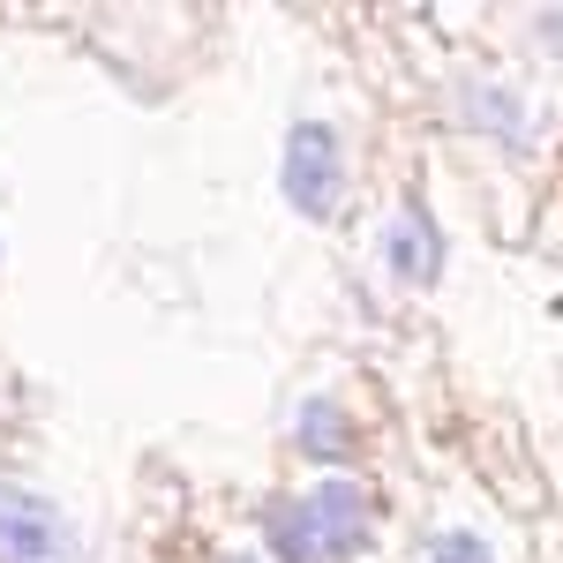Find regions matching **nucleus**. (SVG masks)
<instances>
[{"instance_id": "f257e3e1", "label": "nucleus", "mask_w": 563, "mask_h": 563, "mask_svg": "<svg viewBox=\"0 0 563 563\" xmlns=\"http://www.w3.org/2000/svg\"><path fill=\"white\" fill-rule=\"evenodd\" d=\"M368 526H376L368 488L361 481H339V474L316 481L294 504H271L263 511V533H271V549L286 563H353L368 549Z\"/></svg>"}, {"instance_id": "f03ea898", "label": "nucleus", "mask_w": 563, "mask_h": 563, "mask_svg": "<svg viewBox=\"0 0 563 563\" xmlns=\"http://www.w3.org/2000/svg\"><path fill=\"white\" fill-rule=\"evenodd\" d=\"M0 563H84V541L38 488L0 481Z\"/></svg>"}, {"instance_id": "7ed1b4c3", "label": "nucleus", "mask_w": 563, "mask_h": 563, "mask_svg": "<svg viewBox=\"0 0 563 563\" xmlns=\"http://www.w3.org/2000/svg\"><path fill=\"white\" fill-rule=\"evenodd\" d=\"M346 196V158H339V129L331 121H301L286 135V203L301 218H331Z\"/></svg>"}, {"instance_id": "20e7f679", "label": "nucleus", "mask_w": 563, "mask_h": 563, "mask_svg": "<svg viewBox=\"0 0 563 563\" xmlns=\"http://www.w3.org/2000/svg\"><path fill=\"white\" fill-rule=\"evenodd\" d=\"M384 263L406 278V286H435V278H443V233H435V218L421 211V203H406V211L390 218Z\"/></svg>"}, {"instance_id": "39448f33", "label": "nucleus", "mask_w": 563, "mask_h": 563, "mask_svg": "<svg viewBox=\"0 0 563 563\" xmlns=\"http://www.w3.org/2000/svg\"><path fill=\"white\" fill-rule=\"evenodd\" d=\"M459 106H466V121H474V129L504 135L511 151H519L526 135H533V121H526V106H519V98H511L504 84H488V76H474V84H459Z\"/></svg>"}, {"instance_id": "423d86ee", "label": "nucleus", "mask_w": 563, "mask_h": 563, "mask_svg": "<svg viewBox=\"0 0 563 563\" xmlns=\"http://www.w3.org/2000/svg\"><path fill=\"white\" fill-rule=\"evenodd\" d=\"M294 443H301L308 459L339 466V459L353 451V429L339 421V406H331V398H316V406H301V421H294Z\"/></svg>"}, {"instance_id": "0eeeda50", "label": "nucleus", "mask_w": 563, "mask_h": 563, "mask_svg": "<svg viewBox=\"0 0 563 563\" xmlns=\"http://www.w3.org/2000/svg\"><path fill=\"white\" fill-rule=\"evenodd\" d=\"M429 563H496V549H488L481 533H466V526H451V533L429 541Z\"/></svg>"}, {"instance_id": "6e6552de", "label": "nucleus", "mask_w": 563, "mask_h": 563, "mask_svg": "<svg viewBox=\"0 0 563 563\" xmlns=\"http://www.w3.org/2000/svg\"><path fill=\"white\" fill-rule=\"evenodd\" d=\"M533 31H541L549 45H563V15H533Z\"/></svg>"}, {"instance_id": "1a4fd4ad", "label": "nucleus", "mask_w": 563, "mask_h": 563, "mask_svg": "<svg viewBox=\"0 0 563 563\" xmlns=\"http://www.w3.org/2000/svg\"><path fill=\"white\" fill-rule=\"evenodd\" d=\"M225 563H256V556H225Z\"/></svg>"}]
</instances>
